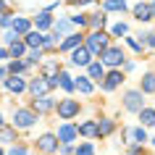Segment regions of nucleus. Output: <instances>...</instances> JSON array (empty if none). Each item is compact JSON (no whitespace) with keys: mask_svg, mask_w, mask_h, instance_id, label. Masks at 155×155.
I'll list each match as a JSON object with an SVG mask.
<instances>
[{"mask_svg":"<svg viewBox=\"0 0 155 155\" xmlns=\"http://www.w3.org/2000/svg\"><path fill=\"white\" fill-rule=\"evenodd\" d=\"M108 48V34L100 29V32H92L90 37H87V50H90L92 55H97V53H103V50Z\"/></svg>","mask_w":155,"mask_h":155,"instance_id":"obj_1","label":"nucleus"},{"mask_svg":"<svg viewBox=\"0 0 155 155\" xmlns=\"http://www.w3.org/2000/svg\"><path fill=\"white\" fill-rule=\"evenodd\" d=\"M34 121H37L34 110H24V108H18L16 113H13V124H16L18 129H29V126H32Z\"/></svg>","mask_w":155,"mask_h":155,"instance_id":"obj_2","label":"nucleus"},{"mask_svg":"<svg viewBox=\"0 0 155 155\" xmlns=\"http://www.w3.org/2000/svg\"><path fill=\"white\" fill-rule=\"evenodd\" d=\"M100 58H103V63H105V66H121L124 63L121 48H105L103 53H100Z\"/></svg>","mask_w":155,"mask_h":155,"instance_id":"obj_3","label":"nucleus"},{"mask_svg":"<svg viewBox=\"0 0 155 155\" xmlns=\"http://www.w3.org/2000/svg\"><path fill=\"white\" fill-rule=\"evenodd\" d=\"M92 61V53L87 50V45H79V48L71 50V63L74 66H87Z\"/></svg>","mask_w":155,"mask_h":155,"instance_id":"obj_4","label":"nucleus"},{"mask_svg":"<svg viewBox=\"0 0 155 155\" xmlns=\"http://www.w3.org/2000/svg\"><path fill=\"white\" fill-rule=\"evenodd\" d=\"M76 113H79V103L76 100H61L58 103V116L61 118H74Z\"/></svg>","mask_w":155,"mask_h":155,"instance_id":"obj_5","label":"nucleus"},{"mask_svg":"<svg viewBox=\"0 0 155 155\" xmlns=\"http://www.w3.org/2000/svg\"><path fill=\"white\" fill-rule=\"evenodd\" d=\"M124 139H126L131 147H137V145H142V142H147V134H145L142 126H139V129H126L124 131Z\"/></svg>","mask_w":155,"mask_h":155,"instance_id":"obj_6","label":"nucleus"},{"mask_svg":"<svg viewBox=\"0 0 155 155\" xmlns=\"http://www.w3.org/2000/svg\"><path fill=\"white\" fill-rule=\"evenodd\" d=\"M124 108L139 113V110H142V92H126V97H124Z\"/></svg>","mask_w":155,"mask_h":155,"instance_id":"obj_7","label":"nucleus"},{"mask_svg":"<svg viewBox=\"0 0 155 155\" xmlns=\"http://www.w3.org/2000/svg\"><path fill=\"white\" fill-rule=\"evenodd\" d=\"M53 108H55V103H53L48 95L34 97V103H32V110H37V113H48V110H53Z\"/></svg>","mask_w":155,"mask_h":155,"instance_id":"obj_8","label":"nucleus"},{"mask_svg":"<svg viewBox=\"0 0 155 155\" xmlns=\"http://www.w3.org/2000/svg\"><path fill=\"white\" fill-rule=\"evenodd\" d=\"M37 145H40L42 153H55V150H58V137H55V134H42Z\"/></svg>","mask_w":155,"mask_h":155,"instance_id":"obj_9","label":"nucleus"},{"mask_svg":"<svg viewBox=\"0 0 155 155\" xmlns=\"http://www.w3.org/2000/svg\"><path fill=\"white\" fill-rule=\"evenodd\" d=\"M50 87H53V84H50L48 79H34V82L29 84V92H32L34 97H40V95H48Z\"/></svg>","mask_w":155,"mask_h":155,"instance_id":"obj_10","label":"nucleus"},{"mask_svg":"<svg viewBox=\"0 0 155 155\" xmlns=\"http://www.w3.org/2000/svg\"><path fill=\"white\" fill-rule=\"evenodd\" d=\"M58 139H61V142H74V139H76V126H71V124H61Z\"/></svg>","mask_w":155,"mask_h":155,"instance_id":"obj_11","label":"nucleus"},{"mask_svg":"<svg viewBox=\"0 0 155 155\" xmlns=\"http://www.w3.org/2000/svg\"><path fill=\"white\" fill-rule=\"evenodd\" d=\"M5 87H8V92H16V95H18V92L26 90V82L18 76V74H13L11 79H5Z\"/></svg>","mask_w":155,"mask_h":155,"instance_id":"obj_12","label":"nucleus"},{"mask_svg":"<svg viewBox=\"0 0 155 155\" xmlns=\"http://www.w3.org/2000/svg\"><path fill=\"white\" fill-rule=\"evenodd\" d=\"M76 134H82V137H97V121H84L82 126H76Z\"/></svg>","mask_w":155,"mask_h":155,"instance_id":"obj_13","label":"nucleus"},{"mask_svg":"<svg viewBox=\"0 0 155 155\" xmlns=\"http://www.w3.org/2000/svg\"><path fill=\"white\" fill-rule=\"evenodd\" d=\"M11 26H13V32L21 37V34H26L29 29H32V24H29V18H24V16H18V18H13L11 21Z\"/></svg>","mask_w":155,"mask_h":155,"instance_id":"obj_14","label":"nucleus"},{"mask_svg":"<svg viewBox=\"0 0 155 155\" xmlns=\"http://www.w3.org/2000/svg\"><path fill=\"white\" fill-rule=\"evenodd\" d=\"M103 79H105V82H103V87H105V90H116V87H118V84H121V74L118 71H110L108 74V76H103Z\"/></svg>","mask_w":155,"mask_h":155,"instance_id":"obj_15","label":"nucleus"},{"mask_svg":"<svg viewBox=\"0 0 155 155\" xmlns=\"http://www.w3.org/2000/svg\"><path fill=\"white\" fill-rule=\"evenodd\" d=\"M79 45H82L79 34H66V40L61 42V50H74V48H79Z\"/></svg>","mask_w":155,"mask_h":155,"instance_id":"obj_16","label":"nucleus"},{"mask_svg":"<svg viewBox=\"0 0 155 155\" xmlns=\"http://www.w3.org/2000/svg\"><path fill=\"white\" fill-rule=\"evenodd\" d=\"M87 71H90V79H97V82L105 76V68H103V63H92V61H90V63H87Z\"/></svg>","mask_w":155,"mask_h":155,"instance_id":"obj_17","label":"nucleus"},{"mask_svg":"<svg viewBox=\"0 0 155 155\" xmlns=\"http://www.w3.org/2000/svg\"><path fill=\"white\" fill-rule=\"evenodd\" d=\"M139 121L145 124V126H155V110L153 108H142L139 110Z\"/></svg>","mask_w":155,"mask_h":155,"instance_id":"obj_18","label":"nucleus"},{"mask_svg":"<svg viewBox=\"0 0 155 155\" xmlns=\"http://www.w3.org/2000/svg\"><path fill=\"white\" fill-rule=\"evenodd\" d=\"M24 50H26V42H21V40H13V42H11V48H8V55H13V58H21V55H24Z\"/></svg>","mask_w":155,"mask_h":155,"instance_id":"obj_19","label":"nucleus"},{"mask_svg":"<svg viewBox=\"0 0 155 155\" xmlns=\"http://www.w3.org/2000/svg\"><path fill=\"white\" fill-rule=\"evenodd\" d=\"M74 90H79L82 95H90V92H92V84H90V79H87V76H79V79L74 82Z\"/></svg>","mask_w":155,"mask_h":155,"instance_id":"obj_20","label":"nucleus"},{"mask_svg":"<svg viewBox=\"0 0 155 155\" xmlns=\"http://www.w3.org/2000/svg\"><path fill=\"white\" fill-rule=\"evenodd\" d=\"M134 16H137L139 21H150V18H153V13H150V5H145V3H139L137 8H134Z\"/></svg>","mask_w":155,"mask_h":155,"instance_id":"obj_21","label":"nucleus"},{"mask_svg":"<svg viewBox=\"0 0 155 155\" xmlns=\"http://www.w3.org/2000/svg\"><path fill=\"white\" fill-rule=\"evenodd\" d=\"M26 45H29V48H42V34L40 32H32V29H29V32H26Z\"/></svg>","mask_w":155,"mask_h":155,"instance_id":"obj_22","label":"nucleus"},{"mask_svg":"<svg viewBox=\"0 0 155 155\" xmlns=\"http://www.w3.org/2000/svg\"><path fill=\"white\" fill-rule=\"evenodd\" d=\"M58 84H61V87H63L66 92H71V90H74V79H71V76H68L66 71H61V74H58Z\"/></svg>","mask_w":155,"mask_h":155,"instance_id":"obj_23","label":"nucleus"},{"mask_svg":"<svg viewBox=\"0 0 155 155\" xmlns=\"http://www.w3.org/2000/svg\"><path fill=\"white\" fill-rule=\"evenodd\" d=\"M48 26H53V16H50V11H45L37 16V29H48Z\"/></svg>","mask_w":155,"mask_h":155,"instance_id":"obj_24","label":"nucleus"},{"mask_svg":"<svg viewBox=\"0 0 155 155\" xmlns=\"http://www.w3.org/2000/svg\"><path fill=\"white\" fill-rule=\"evenodd\" d=\"M71 26H74V21H68V18H61L55 24V32L58 34H71Z\"/></svg>","mask_w":155,"mask_h":155,"instance_id":"obj_25","label":"nucleus"},{"mask_svg":"<svg viewBox=\"0 0 155 155\" xmlns=\"http://www.w3.org/2000/svg\"><path fill=\"white\" fill-rule=\"evenodd\" d=\"M142 92H155V74H145V79H142Z\"/></svg>","mask_w":155,"mask_h":155,"instance_id":"obj_26","label":"nucleus"},{"mask_svg":"<svg viewBox=\"0 0 155 155\" xmlns=\"http://www.w3.org/2000/svg\"><path fill=\"white\" fill-rule=\"evenodd\" d=\"M126 0H105V11H124Z\"/></svg>","mask_w":155,"mask_h":155,"instance_id":"obj_27","label":"nucleus"},{"mask_svg":"<svg viewBox=\"0 0 155 155\" xmlns=\"http://www.w3.org/2000/svg\"><path fill=\"white\" fill-rule=\"evenodd\" d=\"M13 139H16L13 129H3V126H0V142H13Z\"/></svg>","mask_w":155,"mask_h":155,"instance_id":"obj_28","label":"nucleus"},{"mask_svg":"<svg viewBox=\"0 0 155 155\" xmlns=\"http://www.w3.org/2000/svg\"><path fill=\"white\" fill-rule=\"evenodd\" d=\"M87 21H90V24L95 26V29H97V26L103 29V24H105V16H103V13H95V16H92V18H87Z\"/></svg>","mask_w":155,"mask_h":155,"instance_id":"obj_29","label":"nucleus"},{"mask_svg":"<svg viewBox=\"0 0 155 155\" xmlns=\"http://www.w3.org/2000/svg\"><path fill=\"white\" fill-rule=\"evenodd\" d=\"M24 68H26V63H24V61H13V63L8 66V71H11V74H21Z\"/></svg>","mask_w":155,"mask_h":155,"instance_id":"obj_30","label":"nucleus"},{"mask_svg":"<svg viewBox=\"0 0 155 155\" xmlns=\"http://www.w3.org/2000/svg\"><path fill=\"white\" fill-rule=\"evenodd\" d=\"M76 155H95V147H92V142H84V145L76 150Z\"/></svg>","mask_w":155,"mask_h":155,"instance_id":"obj_31","label":"nucleus"},{"mask_svg":"<svg viewBox=\"0 0 155 155\" xmlns=\"http://www.w3.org/2000/svg\"><path fill=\"white\" fill-rule=\"evenodd\" d=\"M110 129H113V124H110V121H103V124H97V134H108Z\"/></svg>","mask_w":155,"mask_h":155,"instance_id":"obj_32","label":"nucleus"},{"mask_svg":"<svg viewBox=\"0 0 155 155\" xmlns=\"http://www.w3.org/2000/svg\"><path fill=\"white\" fill-rule=\"evenodd\" d=\"M42 58V53H40V48H32V53H29V63H37Z\"/></svg>","mask_w":155,"mask_h":155,"instance_id":"obj_33","label":"nucleus"},{"mask_svg":"<svg viewBox=\"0 0 155 155\" xmlns=\"http://www.w3.org/2000/svg\"><path fill=\"white\" fill-rule=\"evenodd\" d=\"M145 45H150V48H155V32L145 34Z\"/></svg>","mask_w":155,"mask_h":155,"instance_id":"obj_34","label":"nucleus"},{"mask_svg":"<svg viewBox=\"0 0 155 155\" xmlns=\"http://www.w3.org/2000/svg\"><path fill=\"white\" fill-rule=\"evenodd\" d=\"M71 21H74V26H84V24H87V18H84V16H74Z\"/></svg>","mask_w":155,"mask_h":155,"instance_id":"obj_35","label":"nucleus"},{"mask_svg":"<svg viewBox=\"0 0 155 155\" xmlns=\"http://www.w3.org/2000/svg\"><path fill=\"white\" fill-rule=\"evenodd\" d=\"M113 34H126V24H116L113 26Z\"/></svg>","mask_w":155,"mask_h":155,"instance_id":"obj_36","label":"nucleus"},{"mask_svg":"<svg viewBox=\"0 0 155 155\" xmlns=\"http://www.w3.org/2000/svg\"><path fill=\"white\" fill-rule=\"evenodd\" d=\"M8 155H26V150H24V147H13Z\"/></svg>","mask_w":155,"mask_h":155,"instance_id":"obj_37","label":"nucleus"},{"mask_svg":"<svg viewBox=\"0 0 155 155\" xmlns=\"http://www.w3.org/2000/svg\"><path fill=\"white\" fill-rule=\"evenodd\" d=\"M131 155H145V153H142V150H137V147H134V150H131Z\"/></svg>","mask_w":155,"mask_h":155,"instance_id":"obj_38","label":"nucleus"},{"mask_svg":"<svg viewBox=\"0 0 155 155\" xmlns=\"http://www.w3.org/2000/svg\"><path fill=\"white\" fill-rule=\"evenodd\" d=\"M150 13H153V16H155V0H153V5H150Z\"/></svg>","mask_w":155,"mask_h":155,"instance_id":"obj_39","label":"nucleus"},{"mask_svg":"<svg viewBox=\"0 0 155 155\" xmlns=\"http://www.w3.org/2000/svg\"><path fill=\"white\" fill-rule=\"evenodd\" d=\"M5 55H8V53H5V50H0V61H3V58H5Z\"/></svg>","mask_w":155,"mask_h":155,"instance_id":"obj_40","label":"nucleus"},{"mask_svg":"<svg viewBox=\"0 0 155 155\" xmlns=\"http://www.w3.org/2000/svg\"><path fill=\"white\" fill-rule=\"evenodd\" d=\"M0 11H3V0H0Z\"/></svg>","mask_w":155,"mask_h":155,"instance_id":"obj_41","label":"nucleus"},{"mask_svg":"<svg viewBox=\"0 0 155 155\" xmlns=\"http://www.w3.org/2000/svg\"><path fill=\"white\" fill-rule=\"evenodd\" d=\"M0 126H3V116H0Z\"/></svg>","mask_w":155,"mask_h":155,"instance_id":"obj_42","label":"nucleus"},{"mask_svg":"<svg viewBox=\"0 0 155 155\" xmlns=\"http://www.w3.org/2000/svg\"><path fill=\"white\" fill-rule=\"evenodd\" d=\"M0 79H3V68H0Z\"/></svg>","mask_w":155,"mask_h":155,"instance_id":"obj_43","label":"nucleus"},{"mask_svg":"<svg viewBox=\"0 0 155 155\" xmlns=\"http://www.w3.org/2000/svg\"><path fill=\"white\" fill-rule=\"evenodd\" d=\"M153 145H155V137H153Z\"/></svg>","mask_w":155,"mask_h":155,"instance_id":"obj_44","label":"nucleus"},{"mask_svg":"<svg viewBox=\"0 0 155 155\" xmlns=\"http://www.w3.org/2000/svg\"><path fill=\"white\" fill-rule=\"evenodd\" d=\"M0 155H3V150H0Z\"/></svg>","mask_w":155,"mask_h":155,"instance_id":"obj_45","label":"nucleus"}]
</instances>
